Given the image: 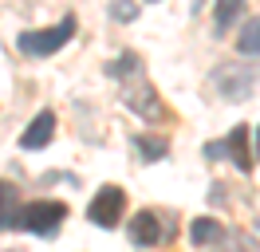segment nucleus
I'll return each mask as SVG.
<instances>
[{
  "label": "nucleus",
  "instance_id": "0eeeda50",
  "mask_svg": "<svg viewBox=\"0 0 260 252\" xmlns=\"http://www.w3.org/2000/svg\"><path fill=\"white\" fill-rule=\"evenodd\" d=\"M233 71H237V67H225V71H217V75H213V83L225 91V99L241 103L244 94H248V87H252V71H248V75H241V79L233 75Z\"/></svg>",
  "mask_w": 260,
  "mask_h": 252
},
{
  "label": "nucleus",
  "instance_id": "f257e3e1",
  "mask_svg": "<svg viewBox=\"0 0 260 252\" xmlns=\"http://www.w3.org/2000/svg\"><path fill=\"white\" fill-rule=\"evenodd\" d=\"M67 220V205L63 201H28L16 213V229L36 236H55V229Z\"/></svg>",
  "mask_w": 260,
  "mask_h": 252
},
{
  "label": "nucleus",
  "instance_id": "6e6552de",
  "mask_svg": "<svg viewBox=\"0 0 260 252\" xmlns=\"http://www.w3.org/2000/svg\"><path fill=\"white\" fill-rule=\"evenodd\" d=\"M225 236V225H217L213 217H197L193 225H189V240H193L197 248H205V244H217Z\"/></svg>",
  "mask_w": 260,
  "mask_h": 252
},
{
  "label": "nucleus",
  "instance_id": "ddd939ff",
  "mask_svg": "<svg viewBox=\"0 0 260 252\" xmlns=\"http://www.w3.org/2000/svg\"><path fill=\"white\" fill-rule=\"evenodd\" d=\"M229 252H256V244H252V236L233 233V236H229Z\"/></svg>",
  "mask_w": 260,
  "mask_h": 252
},
{
  "label": "nucleus",
  "instance_id": "2eb2a0df",
  "mask_svg": "<svg viewBox=\"0 0 260 252\" xmlns=\"http://www.w3.org/2000/svg\"><path fill=\"white\" fill-rule=\"evenodd\" d=\"M256 146H260V126H256Z\"/></svg>",
  "mask_w": 260,
  "mask_h": 252
},
{
  "label": "nucleus",
  "instance_id": "423d86ee",
  "mask_svg": "<svg viewBox=\"0 0 260 252\" xmlns=\"http://www.w3.org/2000/svg\"><path fill=\"white\" fill-rule=\"evenodd\" d=\"M51 134H55V114H51V110H40L32 122H28V130L20 134V146H24V150H44L51 142Z\"/></svg>",
  "mask_w": 260,
  "mask_h": 252
},
{
  "label": "nucleus",
  "instance_id": "7ed1b4c3",
  "mask_svg": "<svg viewBox=\"0 0 260 252\" xmlns=\"http://www.w3.org/2000/svg\"><path fill=\"white\" fill-rule=\"evenodd\" d=\"M122 209H126L122 189L118 185H103L95 197H91V205H87V217H91V225H99V229H114V225L122 220Z\"/></svg>",
  "mask_w": 260,
  "mask_h": 252
},
{
  "label": "nucleus",
  "instance_id": "9d476101",
  "mask_svg": "<svg viewBox=\"0 0 260 252\" xmlns=\"http://www.w3.org/2000/svg\"><path fill=\"white\" fill-rule=\"evenodd\" d=\"M16 213H20L16 189L8 185V181H0V229H4V225H8V229H16Z\"/></svg>",
  "mask_w": 260,
  "mask_h": 252
},
{
  "label": "nucleus",
  "instance_id": "20e7f679",
  "mask_svg": "<svg viewBox=\"0 0 260 252\" xmlns=\"http://www.w3.org/2000/svg\"><path fill=\"white\" fill-rule=\"evenodd\" d=\"M205 154H209V158L229 154L237 170H244V173H248V170H252V154H248V126H233V134H229L225 142H213Z\"/></svg>",
  "mask_w": 260,
  "mask_h": 252
},
{
  "label": "nucleus",
  "instance_id": "1a4fd4ad",
  "mask_svg": "<svg viewBox=\"0 0 260 252\" xmlns=\"http://www.w3.org/2000/svg\"><path fill=\"white\" fill-rule=\"evenodd\" d=\"M237 51L241 55H260V16L244 20L241 36H237Z\"/></svg>",
  "mask_w": 260,
  "mask_h": 252
},
{
  "label": "nucleus",
  "instance_id": "9b49d317",
  "mask_svg": "<svg viewBox=\"0 0 260 252\" xmlns=\"http://www.w3.org/2000/svg\"><path fill=\"white\" fill-rule=\"evenodd\" d=\"M134 146L142 150V158H146V162H158V158L170 150V146H166V138H146V134H138V138H134Z\"/></svg>",
  "mask_w": 260,
  "mask_h": 252
},
{
  "label": "nucleus",
  "instance_id": "f8f14e48",
  "mask_svg": "<svg viewBox=\"0 0 260 252\" xmlns=\"http://www.w3.org/2000/svg\"><path fill=\"white\" fill-rule=\"evenodd\" d=\"M244 12V4H237V0H233V4H217V12H213V20H217V28L225 32L229 24H233V20H237V16Z\"/></svg>",
  "mask_w": 260,
  "mask_h": 252
},
{
  "label": "nucleus",
  "instance_id": "4468645a",
  "mask_svg": "<svg viewBox=\"0 0 260 252\" xmlns=\"http://www.w3.org/2000/svg\"><path fill=\"white\" fill-rule=\"evenodd\" d=\"M111 16H114V20H134V16H138V8H134V4H130V8H126V4H114Z\"/></svg>",
  "mask_w": 260,
  "mask_h": 252
},
{
  "label": "nucleus",
  "instance_id": "f03ea898",
  "mask_svg": "<svg viewBox=\"0 0 260 252\" xmlns=\"http://www.w3.org/2000/svg\"><path fill=\"white\" fill-rule=\"evenodd\" d=\"M75 36V16L67 12L55 28H40V32H20L16 36V47L24 55H51V51H59Z\"/></svg>",
  "mask_w": 260,
  "mask_h": 252
},
{
  "label": "nucleus",
  "instance_id": "39448f33",
  "mask_svg": "<svg viewBox=\"0 0 260 252\" xmlns=\"http://www.w3.org/2000/svg\"><path fill=\"white\" fill-rule=\"evenodd\" d=\"M130 240L138 248H150V244H162L166 240V229H162V220H158L154 209H142V213L130 217Z\"/></svg>",
  "mask_w": 260,
  "mask_h": 252
}]
</instances>
